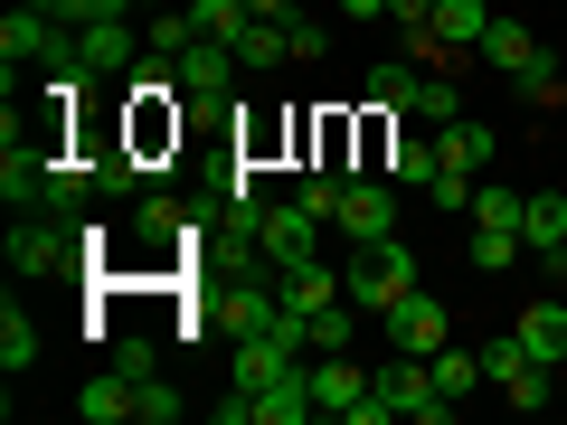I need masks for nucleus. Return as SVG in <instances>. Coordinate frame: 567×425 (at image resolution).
Returning a JSON list of instances; mask_svg holds the SVG:
<instances>
[{
    "label": "nucleus",
    "instance_id": "nucleus-2",
    "mask_svg": "<svg viewBox=\"0 0 567 425\" xmlns=\"http://www.w3.org/2000/svg\"><path fill=\"white\" fill-rule=\"evenodd\" d=\"M341 293L379 322L398 293H416V256H406V237H379V246H350V274H341Z\"/></svg>",
    "mask_w": 567,
    "mask_h": 425
},
{
    "label": "nucleus",
    "instance_id": "nucleus-30",
    "mask_svg": "<svg viewBox=\"0 0 567 425\" xmlns=\"http://www.w3.org/2000/svg\"><path fill=\"white\" fill-rule=\"evenodd\" d=\"M473 189H483L473 170H435V180H425V199L445 208V218H473Z\"/></svg>",
    "mask_w": 567,
    "mask_h": 425
},
{
    "label": "nucleus",
    "instance_id": "nucleus-12",
    "mask_svg": "<svg viewBox=\"0 0 567 425\" xmlns=\"http://www.w3.org/2000/svg\"><path fill=\"white\" fill-rule=\"evenodd\" d=\"M48 48H58V20H48V10H29V0H10V20H0V66L48 58Z\"/></svg>",
    "mask_w": 567,
    "mask_h": 425
},
{
    "label": "nucleus",
    "instance_id": "nucleus-16",
    "mask_svg": "<svg viewBox=\"0 0 567 425\" xmlns=\"http://www.w3.org/2000/svg\"><path fill=\"white\" fill-rule=\"evenodd\" d=\"M284 303H293V312L312 322V312H331V303H341V274H331L322 256H312V265H293V274H284Z\"/></svg>",
    "mask_w": 567,
    "mask_h": 425
},
{
    "label": "nucleus",
    "instance_id": "nucleus-24",
    "mask_svg": "<svg viewBox=\"0 0 567 425\" xmlns=\"http://www.w3.org/2000/svg\"><path fill=\"white\" fill-rule=\"evenodd\" d=\"M237 66H246V76H265V66H293V48H284V20H256V29H246V39H237Z\"/></svg>",
    "mask_w": 567,
    "mask_h": 425
},
{
    "label": "nucleus",
    "instance_id": "nucleus-14",
    "mask_svg": "<svg viewBox=\"0 0 567 425\" xmlns=\"http://www.w3.org/2000/svg\"><path fill=\"white\" fill-rule=\"evenodd\" d=\"M483 58L502 66V76H529V66H539L548 48H539V29H520V20H492V29H483Z\"/></svg>",
    "mask_w": 567,
    "mask_h": 425
},
{
    "label": "nucleus",
    "instance_id": "nucleus-17",
    "mask_svg": "<svg viewBox=\"0 0 567 425\" xmlns=\"http://www.w3.org/2000/svg\"><path fill=\"white\" fill-rule=\"evenodd\" d=\"M483 29H492L483 0H435V39H445L454 58H473V48H483Z\"/></svg>",
    "mask_w": 567,
    "mask_h": 425
},
{
    "label": "nucleus",
    "instance_id": "nucleus-8",
    "mask_svg": "<svg viewBox=\"0 0 567 425\" xmlns=\"http://www.w3.org/2000/svg\"><path fill=\"white\" fill-rule=\"evenodd\" d=\"M369 379H379V369H360L350 350H312V397H322V416H350V406L369 397Z\"/></svg>",
    "mask_w": 567,
    "mask_h": 425
},
{
    "label": "nucleus",
    "instance_id": "nucleus-28",
    "mask_svg": "<svg viewBox=\"0 0 567 425\" xmlns=\"http://www.w3.org/2000/svg\"><path fill=\"white\" fill-rule=\"evenodd\" d=\"M133 227H142V237H152V246H162V237H189V208L171 199V189H152V199L133 208Z\"/></svg>",
    "mask_w": 567,
    "mask_h": 425
},
{
    "label": "nucleus",
    "instance_id": "nucleus-42",
    "mask_svg": "<svg viewBox=\"0 0 567 425\" xmlns=\"http://www.w3.org/2000/svg\"><path fill=\"white\" fill-rule=\"evenodd\" d=\"M29 10H48V20H58V10H66V0H29Z\"/></svg>",
    "mask_w": 567,
    "mask_h": 425
},
{
    "label": "nucleus",
    "instance_id": "nucleus-18",
    "mask_svg": "<svg viewBox=\"0 0 567 425\" xmlns=\"http://www.w3.org/2000/svg\"><path fill=\"white\" fill-rule=\"evenodd\" d=\"M142 39H152V66H171L181 48H199V20H189V0H162V20L142 29Z\"/></svg>",
    "mask_w": 567,
    "mask_h": 425
},
{
    "label": "nucleus",
    "instance_id": "nucleus-41",
    "mask_svg": "<svg viewBox=\"0 0 567 425\" xmlns=\"http://www.w3.org/2000/svg\"><path fill=\"white\" fill-rule=\"evenodd\" d=\"M246 10H256V20H293V0H246Z\"/></svg>",
    "mask_w": 567,
    "mask_h": 425
},
{
    "label": "nucleus",
    "instance_id": "nucleus-37",
    "mask_svg": "<svg viewBox=\"0 0 567 425\" xmlns=\"http://www.w3.org/2000/svg\"><path fill=\"white\" fill-rule=\"evenodd\" d=\"M114 369H123V379H152V369H162V350H152V341H114Z\"/></svg>",
    "mask_w": 567,
    "mask_h": 425
},
{
    "label": "nucleus",
    "instance_id": "nucleus-4",
    "mask_svg": "<svg viewBox=\"0 0 567 425\" xmlns=\"http://www.w3.org/2000/svg\"><path fill=\"white\" fill-rule=\"evenodd\" d=\"M331 237H341V246H379V237H398V189H388V170H350Z\"/></svg>",
    "mask_w": 567,
    "mask_h": 425
},
{
    "label": "nucleus",
    "instance_id": "nucleus-40",
    "mask_svg": "<svg viewBox=\"0 0 567 425\" xmlns=\"http://www.w3.org/2000/svg\"><path fill=\"white\" fill-rule=\"evenodd\" d=\"M341 20H388V0H341Z\"/></svg>",
    "mask_w": 567,
    "mask_h": 425
},
{
    "label": "nucleus",
    "instance_id": "nucleus-9",
    "mask_svg": "<svg viewBox=\"0 0 567 425\" xmlns=\"http://www.w3.org/2000/svg\"><path fill=\"white\" fill-rule=\"evenodd\" d=\"M237 76H246L237 48H218V39H199V48H181V58H171V85H181V95H227Z\"/></svg>",
    "mask_w": 567,
    "mask_h": 425
},
{
    "label": "nucleus",
    "instance_id": "nucleus-19",
    "mask_svg": "<svg viewBox=\"0 0 567 425\" xmlns=\"http://www.w3.org/2000/svg\"><path fill=\"white\" fill-rule=\"evenodd\" d=\"M416 95H425V76H416V66H398V58H388V66H369V104H379V114H416Z\"/></svg>",
    "mask_w": 567,
    "mask_h": 425
},
{
    "label": "nucleus",
    "instance_id": "nucleus-3",
    "mask_svg": "<svg viewBox=\"0 0 567 425\" xmlns=\"http://www.w3.org/2000/svg\"><path fill=\"white\" fill-rule=\"evenodd\" d=\"M369 387H379L406 425H445V416H454V397L435 387V360H416V350H388V369H379Z\"/></svg>",
    "mask_w": 567,
    "mask_h": 425
},
{
    "label": "nucleus",
    "instance_id": "nucleus-32",
    "mask_svg": "<svg viewBox=\"0 0 567 425\" xmlns=\"http://www.w3.org/2000/svg\"><path fill=\"white\" fill-rule=\"evenodd\" d=\"M350 331H360V303H331V312H312V350H350Z\"/></svg>",
    "mask_w": 567,
    "mask_h": 425
},
{
    "label": "nucleus",
    "instance_id": "nucleus-21",
    "mask_svg": "<svg viewBox=\"0 0 567 425\" xmlns=\"http://www.w3.org/2000/svg\"><path fill=\"white\" fill-rule=\"evenodd\" d=\"M181 416H189V397L162 379V369H152V379H133V425H181Z\"/></svg>",
    "mask_w": 567,
    "mask_h": 425
},
{
    "label": "nucleus",
    "instance_id": "nucleus-36",
    "mask_svg": "<svg viewBox=\"0 0 567 425\" xmlns=\"http://www.w3.org/2000/svg\"><path fill=\"white\" fill-rule=\"evenodd\" d=\"M511 85H520V95H529V104H539V114H548V104H558V95H567V85H558V58H539V66H529V76H511Z\"/></svg>",
    "mask_w": 567,
    "mask_h": 425
},
{
    "label": "nucleus",
    "instance_id": "nucleus-25",
    "mask_svg": "<svg viewBox=\"0 0 567 425\" xmlns=\"http://www.w3.org/2000/svg\"><path fill=\"white\" fill-rule=\"evenodd\" d=\"M0 369H10V379H20V369H39V322H29L20 303L0 312Z\"/></svg>",
    "mask_w": 567,
    "mask_h": 425
},
{
    "label": "nucleus",
    "instance_id": "nucleus-43",
    "mask_svg": "<svg viewBox=\"0 0 567 425\" xmlns=\"http://www.w3.org/2000/svg\"><path fill=\"white\" fill-rule=\"evenodd\" d=\"M142 10H162V0H142Z\"/></svg>",
    "mask_w": 567,
    "mask_h": 425
},
{
    "label": "nucleus",
    "instance_id": "nucleus-15",
    "mask_svg": "<svg viewBox=\"0 0 567 425\" xmlns=\"http://www.w3.org/2000/svg\"><path fill=\"white\" fill-rule=\"evenodd\" d=\"M379 170H388L398 189H425V180H435V142H425V133H398V142H379Z\"/></svg>",
    "mask_w": 567,
    "mask_h": 425
},
{
    "label": "nucleus",
    "instance_id": "nucleus-34",
    "mask_svg": "<svg viewBox=\"0 0 567 425\" xmlns=\"http://www.w3.org/2000/svg\"><path fill=\"white\" fill-rule=\"evenodd\" d=\"M284 48H293V66H322L331 29H322V20H284Z\"/></svg>",
    "mask_w": 567,
    "mask_h": 425
},
{
    "label": "nucleus",
    "instance_id": "nucleus-27",
    "mask_svg": "<svg viewBox=\"0 0 567 425\" xmlns=\"http://www.w3.org/2000/svg\"><path fill=\"white\" fill-rule=\"evenodd\" d=\"M520 237H529V246H567V199H558V189H529Z\"/></svg>",
    "mask_w": 567,
    "mask_h": 425
},
{
    "label": "nucleus",
    "instance_id": "nucleus-39",
    "mask_svg": "<svg viewBox=\"0 0 567 425\" xmlns=\"http://www.w3.org/2000/svg\"><path fill=\"white\" fill-rule=\"evenodd\" d=\"M388 20L398 29H435V0H388Z\"/></svg>",
    "mask_w": 567,
    "mask_h": 425
},
{
    "label": "nucleus",
    "instance_id": "nucleus-10",
    "mask_svg": "<svg viewBox=\"0 0 567 425\" xmlns=\"http://www.w3.org/2000/svg\"><path fill=\"white\" fill-rule=\"evenodd\" d=\"M492 152H502V142H492V123H473V114L435 123V170H473V180H483Z\"/></svg>",
    "mask_w": 567,
    "mask_h": 425
},
{
    "label": "nucleus",
    "instance_id": "nucleus-7",
    "mask_svg": "<svg viewBox=\"0 0 567 425\" xmlns=\"http://www.w3.org/2000/svg\"><path fill=\"white\" fill-rule=\"evenodd\" d=\"M142 58H152V39H142L133 20H95V29H76V66H85V76H133Z\"/></svg>",
    "mask_w": 567,
    "mask_h": 425
},
{
    "label": "nucleus",
    "instance_id": "nucleus-1",
    "mask_svg": "<svg viewBox=\"0 0 567 425\" xmlns=\"http://www.w3.org/2000/svg\"><path fill=\"white\" fill-rule=\"evenodd\" d=\"M76 227H66V208H10V274L20 283H48L76 265Z\"/></svg>",
    "mask_w": 567,
    "mask_h": 425
},
{
    "label": "nucleus",
    "instance_id": "nucleus-20",
    "mask_svg": "<svg viewBox=\"0 0 567 425\" xmlns=\"http://www.w3.org/2000/svg\"><path fill=\"white\" fill-rule=\"evenodd\" d=\"M435 387H445V397H454V406H464V397H473V387H492V379H483V341H473V350H454V341H445V350H435Z\"/></svg>",
    "mask_w": 567,
    "mask_h": 425
},
{
    "label": "nucleus",
    "instance_id": "nucleus-26",
    "mask_svg": "<svg viewBox=\"0 0 567 425\" xmlns=\"http://www.w3.org/2000/svg\"><path fill=\"white\" fill-rule=\"evenodd\" d=\"M341 189H350V170H331V162H312V170H303V189H293V199H303L312 218L331 227V218H341Z\"/></svg>",
    "mask_w": 567,
    "mask_h": 425
},
{
    "label": "nucleus",
    "instance_id": "nucleus-13",
    "mask_svg": "<svg viewBox=\"0 0 567 425\" xmlns=\"http://www.w3.org/2000/svg\"><path fill=\"white\" fill-rule=\"evenodd\" d=\"M76 416L85 425H133V379H123V369H95V379L76 387Z\"/></svg>",
    "mask_w": 567,
    "mask_h": 425
},
{
    "label": "nucleus",
    "instance_id": "nucleus-35",
    "mask_svg": "<svg viewBox=\"0 0 567 425\" xmlns=\"http://www.w3.org/2000/svg\"><path fill=\"white\" fill-rule=\"evenodd\" d=\"M133 10H142V0H66L58 20L66 29H95V20H133Z\"/></svg>",
    "mask_w": 567,
    "mask_h": 425
},
{
    "label": "nucleus",
    "instance_id": "nucleus-5",
    "mask_svg": "<svg viewBox=\"0 0 567 425\" xmlns=\"http://www.w3.org/2000/svg\"><path fill=\"white\" fill-rule=\"evenodd\" d=\"M322 237H331V227L312 218L303 199H284V208H265V227H256V256L275 265V274H293V265H312V256H322Z\"/></svg>",
    "mask_w": 567,
    "mask_h": 425
},
{
    "label": "nucleus",
    "instance_id": "nucleus-23",
    "mask_svg": "<svg viewBox=\"0 0 567 425\" xmlns=\"http://www.w3.org/2000/svg\"><path fill=\"white\" fill-rule=\"evenodd\" d=\"M189 20H199V39H218V48H237L246 29H256V10H246V0H189Z\"/></svg>",
    "mask_w": 567,
    "mask_h": 425
},
{
    "label": "nucleus",
    "instance_id": "nucleus-29",
    "mask_svg": "<svg viewBox=\"0 0 567 425\" xmlns=\"http://www.w3.org/2000/svg\"><path fill=\"white\" fill-rule=\"evenodd\" d=\"M520 369H539V360L520 350V331H492V341H483V379H492V387H511Z\"/></svg>",
    "mask_w": 567,
    "mask_h": 425
},
{
    "label": "nucleus",
    "instance_id": "nucleus-31",
    "mask_svg": "<svg viewBox=\"0 0 567 425\" xmlns=\"http://www.w3.org/2000/svg\"><path fill=\"white\" fill-rule=\"evenodd\" d=\"M529 246L511 237V227H473V265H483V274H502V265H520Z\"/></svg>",
    "mask_w": 567,
    "mask_h": 425
},
{
    "label": "nucleus",
    "instance_id": "nucleus-38",
    "mask_svg": "<svg viewBox=\"0 0 567 425\" xmlns=\"http://www.w3.org/2000/svg\"><path fill=\"white\" fill-rule=\"evenodd\" d=\"M502 397H511V406H520V416H529V406H548V369H520V379H511V387H502Z\"/></svg>",
    "mask_w": 567,
    "mask_h": 425
},
{
    "label": "nucleus",
    "instance_id": "nucleus-11",
    "mask_svg": "<svg viewBox=\"0 0 567 425\" xmlns=\"http://www.w3.org/2000/svg\"><path fill=\"white\" fill-rule=\"evenodd\" d=\"M511 331H520V350H529L539 369H558V360H567V303H558V293H539V303H529Z\"/></svg>",
    "mask_w": 567,
    "mask_h": 425
},
{
    "label": "nucleus",
    "instance_id": "nucleus-22",
    "mask_svg": "<svg viewBox=\"0 0 567 425\" xmlns=\"http://www.w3.org/2000/svg\"><path fill=\"white\" fill-rule=\"evenodd\" d=\"M520 218H529V199H520L511 180H483V189H473V227H511V237H520ZM520 246H529V237H520Z\"/></svg>",
    "mask_w": 567,
    "mask_h": 425
},
{
    "label": "nucleus",
    "instance_id": "nucleus-33",
    "mask_svg": "<svg viewBox=\"0 0 567 425\" xmlns=\"http://www.w3.org/2000/svg\"><path fill=\"white\" fill-rule=\"evenodd\" d=\"M416 114H425V123H454V114H464V85L435 66V76H425V95H416Z\"/></svg>",
    "mask_w": 567,
    "mask_h": 425
},
{
    "label": "nucleus",
    "instance_id": "nucleus-6",
    "mask_svg": "<svg viewBox=\"0 0 567 425\" xmlns=\"http://www.w3.org/2000/svg\"><path fill=\"white\" fill-rule=\"evenodd\" d=\"M379 322H388V341H398V350H416V360H435V350L454 341L445 303H435V293H425V283H416V293H398V303H388Z\"/></svg>",
    "mask_w": 567,
    "mask_h": 425
}]
</instances>
